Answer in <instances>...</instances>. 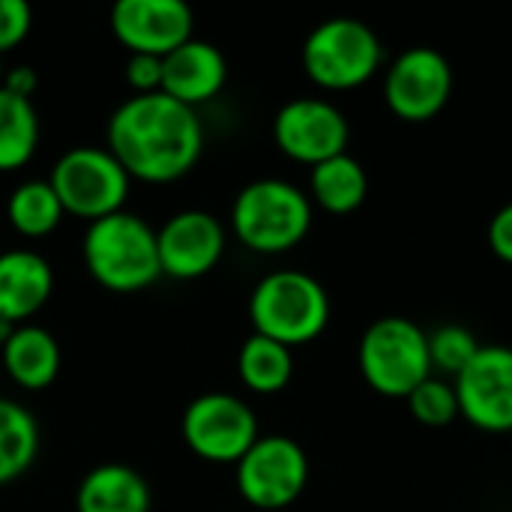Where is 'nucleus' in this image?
<instances>
[{"label": "nucleus", "mask_w": 512, "mask_h": 512, "mask_svg": "<svg viewBox=\"0 0 512 512\" xmlns=\"http://www.w3.org/2000/svg\"><path fill=\"white\" fill-rule=\"evenodd\" d=\"M105 141L129 177L144 183H174L198 165L204 126L195 108L162 90L144 96L135 93L108 117Z\"/></svg>", "instance_id": "nucleus-1"}, {"label": "nucleus", "mask_w": 512, "mask_h": 512, "mask_svg": "<svg viewBox=\"0 0 512 512\" xmlns=\"http://www.w3.org/2000/svg\"><path fill=\"white\" fill-rule=\"evenodd\" d=\"M81 258L87 273L114 294H138L162 276L156 231L129 210L90 222Z\"/></svg>", "instance_id": "nucleus-2"}, {"label": "nucleus", "mask_w": 512, "mask_h": 512, "mask_svg": "<svg viewBox=\"0 0 512 512\" xmlns=\"http://www.w3.org/2000/svg\"><path fill=\"white\" fill-rule=\"evenodd\" d=\"M249 321L258 336L279 345H309L330 324L327 288L303 270L267 273L249 297Z\"/></svg>", "instance_id": "nucleus-3"}, {"label": "nucleus", "mask_w": 512, "mask_h": 512, "mask_svg": "<svg viewBox=\"0 0 512 512\" xmlns=\"http://www.w3.org/2000/svg\"><path fill=\"white\" fill-rule=\"evenodd\" d=\"M231 228L252 252H288L300 246L312 228V198L288 180H252L234 198Z\"/></svg>", "instance_id": "nucleus-4"}, {"label": "nucleus", "mask_w": 512, "mask_h": 512, "mask_svg": "<svg viewBox=\"0 0 512 512\" xmlns=\"http://www.w3.org/2000/svg\"><path fill=\"white\" fill-rule=\"evenodd\" d=\"M357 363L363 381L387 399H408L435 372L429 357V333L402 315L378 318L363 333Z\"/></svg>", "instance_id": "nucleus-5"}, {"label": "nucleus", "mask_w": 512, "mask_h": 512, "mask_svg": "<svg viewBox=\"0 0 512 512\" xmlns=\"http://www.w3.org/2000/svg\"><path fill=\"white\" fill-rule=\"evenodd\" d=\"M303 69L324 90H354L384 63L378 33L360 18H327L303 42Z\"/></svg>", "instance_id": "nucleus-6"}, {"label": "nucleus", "mask_w": 512, "mask_h": 512, "mask_svg": "<svg viewBox=\"0 0 512 512\" xmlns=\"http://www.w3.org/2000/svg\"><path fill=\"white\" fill-rule=\"evenodd\" d=\"M129 174L108 147H72L51 168V189L69 216L87 225L120 213L129 198Z\"/></svg>", "instance_id": "nucleus-7"}, {"label": "nucleus", "mask_w": 512, "mask_h": 512, "mask_svg": "<svg viewBox=\"0 0 512 512\" xmlns=\"http://www.w3.org/2000/svg\"><path fill=\"white\" fill-rule=\"evenodd\" d=\"M234 468L237 492L255 510H285L297 504L309 483L306 450L288 435H261Z\"/></svg>", "instance_id": "nucleus-8"}, {"label": "nucleus", "mask_w": 512, "mask_h": 512, "mask_svg": "<svg viewBox=\"0 0 512 512\" xmlns=\"http://www.w3.org/2000/svg\"><path fill=\"white\" fill-rule=\"evenodd\" d=\"M258 438L255 411L231 393H204L183 411V441L204 462L237 465Z\"/></svg>", "instance_id": "nucleus-9"}, {"label": "nucleus", "mask_w": 512, "mask_h": 512, "mask_svg": "<svg viewBox=\"0 0 512 512\" xmlns=\"http://www.w3.org/2000/svg\"><path fill=\"white\" fill-rule=\"evenodd\" d=\"M453 96V69L450 60L429 45L405 48L384 75V99L387 108L408 120L426 123L438 117Z\"/></svg>", "instance_id": "nucleus-10"}, {"label": "nucleus", "mask_w": 512, "mask_h": 512, "mask_svg": "<svg viewBox=\"0 0 512 512\" xmlns=\"http://www.w3.org/2000/svg\"><path fill=\"white\" fill-rule=\"evenodd\" d=\"M273 138L276 147L309 168L348 153L351 126L348 117L327 99L303 96L285 102L273 117Z\"/></svg>", "instance_id": "nucleus-11"}, {"label": "nucleus", "mask_w": 512, "mask_h": 512, "mask_svg": "<svg viewBox=\"0 0 512 512\" xmlns=\"http://www.w3.org/2000/svg\"><path fill=\"white\" fill-rule=\"evenodd\" d=\"M453 384L459 411L474 429L492 435L512 432V348L483 345Z\"/></svg>", "instance_id": "nucleus-12"}, {"label": "nucleus", "mask_w": 512, "mask_h": 512, "mask_svg": "<svg viewBox=\"0 0 512 512\" xmlns=\"http://www.w3.org/2000/svg\"><path fill=\"white\" fill-rule=\"evenodd\" d=\"M195 15L183 0H120L111 9V30L129 54L168 57L192 39Z\"/></svg>", "instance_id": "nucleus-13"}, {"label": "nucleus", "mask_w": 512, "mask_h": 512, "mask_svg": "<svg viewBox=\"0 0 512 512\" xmlns=\"http://www.w3.org/2000/svg\"><path fill=\"white\" fill-rule=\"evenodd\" d=\"M159 264L171 279L207 276L225 252V228L207 210H180L159 231Z\"/></svg>", "instance_id": "nucleus-14"}, {"label": "nucleus", "mask_w": 512, "mask_h": 512, "mask_svg": "<svg viewBox=\"0 0 512 512\" xmlns=\"http://www.w3.org/2000/svg\"><path fill=\"white\" fill-rule=\"evenodd\" d=\"M228 81V60L225 54L204 39H189L168 57H162V93L171 99L198 108L219 96Z\"/></svg>", "instance_id": "nucleus-15"}, {"label": "nucleus", "mask_w": 512, "mask_h": 512, "mask_svg": "<svg viewBox=\"0 0 512 512\" xmlns=\"http://www.w3.org/2000/svg\"><path fill=\"white\" fill-rule=\"evenodd\" d=\"M54 291L51 264L30 249L0 252V321L21 327L45 309Z\"/></svg>", "instance_id": "nucleus-16"}, {"label": "nucleus", "mask_w": 512, "mask_h": 512, "mask_svg": "<svg viewBox=\"0 0 512 512\" xmlns=\"http://www.w3.org/2000/svg\"><path fill=\"white\" fill-rule=\"evenodd\" d=\"M3 369L21 390H45L60 372V345L45 327L21 324L3 342Z\"/></svg>", "instance_id": "nucleus-17"}, {"label": "nucleus", "mask_w": 512, "mask_h": 512, "mask_svg": "<svg viewBox=\"0 0 512 512\" xmlns=\"http://www.w3.org/2000/svg\"><path fill=\"white\" fill-rule=\"evenodd\" d=\"M150 486L129 465H99L84 474L75 510L78 512H150Z\"/></svg>", "instance_id": "nucleus-18"}, {"label": "nucleus", "mask_w": 512, "mask_h": 512, "mask_svg": "<svg viewBox=\"0 0 512 512\" xmlns=\"http://www.w3.org/2000/svg\"><path fill=\"white\" fill-rule=\"evenodd\" d=\"M366 195H369V174L363 162L354 159L351 153L333 156L315 165L309 174V198L333 216H348L360 210Z\"/></svg>", "instance_id": "nucleus-19"}, {"label": "nucleus", "mask_w": 512, "mask_h": 512, "mask_svg": "<svg viewBox=\"0 0 512 512\" xmlns=\"http://www.w3.org/2000/svg\"><path fill=\"white\" fill-rule=\"evenodd\" d=\"M237 372H240V381L252 393H261V396L282 393L294 378L291 348L252 333L237 354Z\"/></svg>", "instance_id": "nucleus-20"}, {"label": "nucleus", "mask_w": 512, "mask_h": 512, "mask_svg": "<svg viewBox=\"0 0 512 512\" xmlns=\"http://www.w3.org/2000/svg\"><path fill=\"white\" fill-rule=\"evenodd\" d=\"M39 426L27 408L0 399V486L15 483L36 462Z\"/></svg>", "instance_id": "nucleus-21"}, {"label": "nucleus", "mask_w": 512, "mask_h": 512, "mask_svg": "<svg viewBox=\"0 0 512 512\" xmlns=\"http://www.w3.org/2000/svg\"><path fill=\"white\" fill-rule=\"evenodd\" d=\"M39 144V114L30 99L0 87V171L24 168Z\"/></svg>", "instance_id": "nucleus-22"}, {"label": "nucleus", "mask_w": 512, "mask_h": 512, "mask_svg": "<svg viewBox=\"0 0 512 512\" xmlns=\"http://www.w3.org/2000/svg\"><path fill=\"white\" fill-rule=\"evenodd\" d=\"M63 216L66 210L48 180H27L6 201V219L21 237H48Z\"/></svg>", "instance_id": "nucleus-23"}, {"label": "nucleus", "mask_w": 512, "mask_h": 512, "mask_svg": "<svg viewBox=\"0 0 512 512\" xmlns=\"http://www.w3.org/2000/svg\"><path fill=\"white\" fill-rule=\"evenodd\" d=\"M480 342L477 336L462 327V324H447L438 327L435 333H429V357H432V369L450 375L453 381L471 366V360L480 354Z\"/></svg>", "instance_id": "nucleus-24"}, {"label": "nucleus", "mask_w": 512, "mask_h": 512, "mask_svg": "<svg viewBox=\"0 0 512 512\" xmlns=\"http://www.w3.org/2000/svg\"><path fill=\"white\" fill-rule=\"evenodd\" d=\"M405 402H408L411 417L417 423H423V426H432V429L450 426L456 417H462L456 384L444 381V378H435V375L429 381H423Z\"/></svg>", "instance_id": "nucleus-25"}, {"label": "nucleus", "mask_w": 512, "mask_h": 512, "mask_svg": "<svg viewBox=\"0 0 512 512\" xmlns=\"http://www.w3.org/2000/svg\"><path fill=\"white\" fill-rule=\"evenodd\" d=\"M30 27H33V12L24 0H0V54L21 45Z\"/></svg>", "instance_id": "nucleus-26"}, {"label": "nucleus", "mask_w": 512, "mask_h": 512, "mask_svg": "<svg viewBox=\"0 0 512 512\" xmlns=\"http://www.w3.org/2000/svg\"><path fill=\"white\" fill-rule=\"evenodd\" d=\"M126 81H129V87L138 96L159 93L162 90V57H153V54H129Z\"/></svg>", "instance_id": "nucleus-27"}, {"label": "nucleus", "mask_w": 512, "mask_h": 512, "mask_svg": "<svg viewBox=\"0 0 512 512\" xmlns=\"http://www.w3.org/2000/svg\"><path fill=\"white\" fill-rule=\"evenodd\" d=\"M489 246L504 264H512V201L504 204L492 216V222H489Z\"/></svg>", "instance_id": "nucleus-28"}, {"label": "nucleus", "mask_w": 512, "mask_h": 512, "mask_svg": "<svg viewBox=\"0 0 512 512\" xmlns=\"http://www.w3.org/2000/svg\"><path fill=\"white\" fill-rule=\"evenodd\" d=\"M0 87L9 90V93H15V96L30 99V96L36 93V87H39V78H36V72H33L30 66H15V69H9V72L3 75Z\"/></svg>", "instance_id": "nucleus-29"}, {"label": "nucleus", "mask_w": 512, "mask_h": 512, "mask_svg": "<svg viewBox=\"0 0 512 512\" xmlns=\"http://www.w3.org/2000/svg\"><path fill=\"white\" fill-rule=\"evenodd\" d=\"M0 81H3V66H0Z\"/></svg>", "instance_id": "nucleus-30"}, {"label": "nucleus", "mask_w": 512, "mask_h": 512, "mask_svg": "<svg viewBox=\"0 0 512 512\" xmlns=\"http://www.w3.org/2000/svg\"><path fill=\"white\" fill-rule=\"evenodd\" d=\"M510 512H512V510H510Z\"/></svg>", "instance_id": "nucleus-31"}]
</instances>
